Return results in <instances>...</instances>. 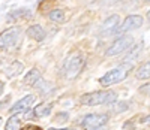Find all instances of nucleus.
Here are the masks:
<instances>
[{"instance_id":"1","label":"nucleus","mask_w":150,"mask_h":130,"mask_svg":"<svg viewBox=\"0 0 150 130\" xmlns=\"http://www.w3.org/2000/svg\"><path fill=\"white\" fill-rule=\"evenodd\" d=\"M80 102L86 106H96V105H107V103L117 102V94L114 91H95L83 94Z\"/></svg>"},{"instance_id":"20","label":"nucleus","mask_w":150,"mask_h":130,"mask_svg":"<svg viewBox=\"0 0 150 130\" xmlns=\"http://www.w3.org/2000/svg\"><path fill=\"white\" fill-rule=\"evenodd\" d=\"M140 91H141L143 94H149V96H150V84H146V85L140 87Z\"/></svg>"},{"instance_id":"18","label":"nucleus","mask_w":150,"mask_h":130,"mask_svg":"<svg viewBox=\"0 0 150 130\" xmlns=\"http://www.w3.org/2000/svg\"><path fill=\"white\" fill-rule=\"evenodd\" d=\"M111 109H112V112H125L128 109V105L125 102H114Z\"/></svg>"},{"instance_id":"2","label":"nucleus","mask_w":150,"mask_h":130,"mask_svg":"<svg viewBox=\"0 0 150 130\" xmlns=\"http://www.w3.org/2000/svg\"><path fill=\"white\" fill-rule=\"evenodd\" d=\"M84 57L81 54H72L63 64V73L68 79H75L84 69Z\"/></svg>"},{"instance_id":"10","label":"nucleus","mask_w":150,"mask_h":130,"mask_svg":"<svg viewBox=\"0 0 150 130\" xmlns=\"http://www.w3.org/2000/svg\"><path fill=\"white\" fill-rule=\"evenodd\" d=\"M26 33H27L29 37H32L33 41H36V42H42L44 37H45V30L41 27V25H38V24L30 25V27L26 30Z\"/></svg>"},{"instance_id":"13","label":"nucleus","mask_w":150,"mask_h":130,"mask_svg":"<svg viewBox=\"0 0 150 130\" xmlns=\"http://www.w3.org/2000/svg\"><path fill=\"white\" fill-rule=\"evenodd\" d=\"M21 70H23V64H21L20 61H14L12 64H9V67H6V69H5V73H6V76L12 78V76L20 75V73H21Z\"/></svg>"},{"instance_id":"28","label":"nucleus","mask_w":150,"mask_h":130,"mask_svg":"<svg viewBox=\"0 0 150 130\" xmlns=\"http://www.w3.org/2000/svg\"><path fill=\"white\" fill-rule=\"evenodd\" d=\"M149 2H150V0H149Z\"/></svg>"},{"instance_id":"14","label":"nucleus","mask_w":150,"mask_h":130,"mask_svg":"<svg viewBox=\"0 0 150 130\" xmlns=\"http://www.w3.org/2000/svg\"><path fill=\"white\" fill-rule=\"evenodd\" d=\"M135 76H137V79H150V61L144 63L143 66H140L137 73H135Z\"/></svg>"},{"instance_id":"9","label":"nucleus","mask_w":150,"mask_h":130,"mask_svg":"<svg viewBox=\"0 0 150 130\" xmlns=\"http://www.w3.org/2000/svg\"><path fill=\"white\" fill-rule=\"evenodd\" d=\"M119 22H120V17H119V15H111V17H108V18L104 21L102 27H101L102 33H104V34L116 33V30L119 29V25H120Z\"/></svg>"},{"instance_id":"16","label":"nucleus","mask_w":150,"mask_h":130,"mask_svg":"<svg viewBox=\"0 0 150 130\" xmlns=\"http://www.w3.org/2000/svg\"><path fill=\"white\" fill-rule=\"evenodd\" d=\"M20 17H27L30 18V12L26 11V9H18V11H14V12H11V14H8V21H15L18 20Z\"/></svg>"},{"instance_id":"21","label":"nucleus","mask_w":150,"mask_h":130,"mask_svg":"<svg viewBox=\"0 0 150 130\" xmlns=\"http://www.w3.org/2000/svg\"><path fill=\"white\" fill-rule=\"evenodd\" d=\"M21 130H42L39 126H33V124H29V126H24L21 127Z\"/></svg>"},{"instance_id":"11","label":"nucleus","mask_w":150,"mask_h":130,"mask_svg":"<svg viewBox=\"0 0 150 130\" xmlns=\"http://www.w3.org/2000/svg\"><path fill=\"white\" fill-rule=\"evenodd\" d=\"M42 81V76H41V72L38 69H32L27 72V75L24 76V84L26 85H36Z\"/></svg>"},{"instance_id":"12","label":"nucleus","mask_w":150,"mask_h":130,"mask_svg":"<svg viewBox=\"0 0 150 130\" xmlns=\"http://www.w3.org/2000/svg\"><path fill=\"white\" fill-rule=\"evenodd\" d=\"M51 109H53V103H41V105H38L35 109H33V115L38 117V118H41V117H47L51 114Z\"/></svg>"},{"instance_id":"26","label":"nucleus","mask_w":150,"mask_h":130,"mask_svg":"<svg viewBox=\"0 0 150 130\" xmlns=\"http://www.w3.org/2000/svg\"><path fill=\"white\" fill-rule=\"evenodd\" d=\"M93 130H104V127H99V129H93Z\"/></svg>"},{"instance_id":"15","label":"nucleus","mask_w":150,"mask_h":130,"mask_svg":"<svg viewBox=\"0 0 150 130\" xmlns=\"http://www.w3.org/2000/svg\"><path fill=\"white\" fill-rule=\"evenodd\" d=\"M5 130H21V121L15 115H12L5 124Z\"/></svg>"},{"instance_id":"17","label":"nucleus","mask_w":150,"mask_h":130,"mask_svg":"<svg viewBox=\"0 0 150 130\" xmlns=\"http://www.w3.org/2000/svg\"><path fill=\"white\" fill-rule=\"evenodd\" d=\"M48 17H50V20L54 21V22H63L65 21V12L60 11V9H54V11H51L48 14Z\"/></svg>"},{"instance_id":"24","label":"nucleus","mask_w":150,"mask_h":130,"mask_svg":"<svg viewBox=\"0 0 150 130\" xmlns=\"http://www.w3.org/2000/svg\"><path fill=\"white\" fill-rule=\"evenodd\" d=\"M50 130H75V129H50Z\"/></svg>"},{"instance_id":"22","label":"nucleus","mask_w":150,"mask_h":130,"mask_svg":"<svg viewBox=\"0 0 150 130\" xmlns=\"http://www.w3.org/2000/svg\"><path fill=\"white\" fill-rule=\"evenodd\" d=\"M143 123L144 124H150V115H147L146 118H143Z\"/></svg>"},{"instance_id":"8","label":"nucleus","mask_w":150,"mask_h":130,"mask_svg":"<svg viewBox=\"0 0 150 130\" xmlns=\"http://www.w3.org/2000/svg\"><path fill=\"white\" fill-rule=\"evenodd\" d=\"M35 100H36V97H35L33 94H29V96H26V97L20 99L15 105L11 108V114H12V115H17V114L27 112V111L30 109V106L35 103Z\"/></svg>"},{"instance_id":"3","label":"nucleus","mask_w":150,"mask_h":130,"mask_svg":"<svg viewBox=\"0 0 150 130\" xmlns=\"http://www.w3.org/2000/svg\"><path fill=\"white\" fill-rule=\"evenodd\" d=\"M21 30L18 27H12L0 33V49L3 51H14L20 45Z\"/></svg>"},{"instance_id":"27","label":"nucleus","mask_w":150,"mask_h":130,"mask_svg":"<svg viewBox=\"0 0 150 130\" xmlns=\"http://www.w3.org/2000/svg\"><path fill=\"white\" fill-rule=\"evenodd\" d=\"M0 126H2V117H0Z\"/></svg>"},{"instance_id":"5","label":"nucleus","mask_w":150,"mask_h":130,"mask_svg":"<svg viewBox=\"0 0 150 130\" xmlns=\"http://www.w3.org/2000/svg\"><path fill=\"white\" fill-rule=\"evenodd\" d=\"M107 123H108V115L107 114H89L81 120V126L84 129H89V130L104 127Z\"/></svg>"},{"instance_id":"7","label":"nucleus","mask_w":150,"mask_h":130,"mask_svg":"<svg viewBox=\"0 0 150 130\" xmlns=\"http://www.w3.org/2000/svg\"><path fill=\"white\" fill-rule=\"evenodd\" d=\"M143 25V17L140 15H128L125 18V21L122 22V25H119V29L116 30V34H123L126 32H131V30H137Z\"/></svg>"},{"instance_id":"19","label":"nucleus","mask_w":150,"mask_h":130,"mask_svg":"<svg viewBox=\"0 0 150 130\" xmlns=\"http://www.w3.org/2000/svg\"><path fill=\"white\" fill-rule=\"evenodd\" d=\"M66 120H68V114H66V112H62L60 115L56 117V121H60V123H63V121H66Z\"/></svg>"},{"instance_id":"4","label":"nucleus","mask_w":150,"mask_h":130,"mask_svg":"<svg viewBox=\"0 0 150 130\" xmlns=\"http://www.w3.org/2000/svg\"><path fill=\"white\" fill-rule=\"evenodd\" d=\"M134 44V39L132 36L126 34V36H120L119 39H116L114 42H112V45L107 49L105 56L108 57H112V56H117V54H122L123 51H126L131 45Z\"/></svg>"},{"instance_id":"6","label":"nucleus","mask_w":150,"mask_h":130,"mask_svg":"<svg viewBox=\"0 0 150 130\" xmlns=\"http://www.w3.org/2000/svg\"><path fill=\"white\" fill-rule=\"evenodd\" d=\"M125 78H126V70L123 67L112 69L108 73H105L102 78H99V84L104 85V87H108V85H112V84H117V82L123 81Z\"/></svg>"},{"instance_id":"23","label":"nucleus","mask_w":150,"mask_h":130,"mask_svg":"<svg viewBox=\"0 0 150 130\" xmlns=\"http://www.w3.org/2000/svg\"><path fill=\"white\" fill-rule=\"evenodd\" d=\"M3 87H5L3 82H0V96H2V93H3Z\"/></svg>"},{"instance_id":"25","label":"nucleus","mask_w":150,"mask_h":130,"mask_svg":"<svg viewBox=\"0 0 150 130\" xmlns=\"http://www.w3.org/2000/svg\"><path fill=\"white\" fill-rule=\"evenodd\" d=\"M146 18H147V20H149V22H150V11L147 12V15H146Z\"/></svg>"}]
</instances>
